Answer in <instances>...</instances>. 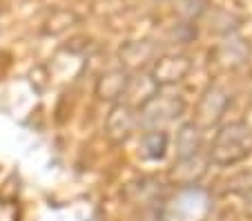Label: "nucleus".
<instances>
[{
    "instance_id": "1",
    "label": "nucleus",
    "mask_w": 252,
    "mask_h": 221,
    "mask_svg": "<svg viewBox=\"0 0 252 221\" xmlns=\"http://www.w3.org/2000/svg\"><path fill=\"white\" fill-rule=\"evenodd\" d=\"M252 148V141H250V130L243 127V125H232L228 130H223L214 143V150H212V157L214 161L219 159L223 152H228L223 157L221 163H234V161L243 159Z\"/></svg>"
},
{
    "instance_id": "2",
    "label": "nucleus",
    "mask_w": 252,
    "mask_h": 221,
    "mask_svg": "<svg viewBox=\"0 0 252 221\" xmlns=\"http://www.w3.org/2000/svg\"><path fill=\"white\" fill-rule=\"evenodd\" d=\"M110 119L119 121V127H114V130L110 132V136L114 141H125L129 136V132H132V127H134V114L129 112V107H125V105L114 107L112 114H110Z\"/></svg>"
}]
</instances>
